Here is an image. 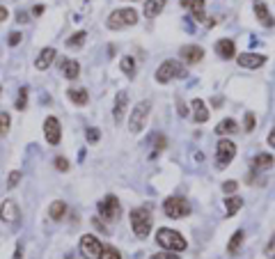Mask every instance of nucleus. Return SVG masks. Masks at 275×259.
<instances>
[{
    "label": "nucleus",
    "instance_id": "obj_11",
    "mask_svg": "<svg viewBox=\"0 0 275 259\" xmlns=\"http://www.w3.org/2000/svg\"><path fill=\"white\" fill-rule=\"evenodd\" d=\"M179 58L186 62V65H200L202 58H204V49L197 46V44H186L179 49Z\"/></svg>",
    "mask_w": 275,
    "mask_h": 259
},
{
    "label": "nucleus",
    "instance_id": "obj_5",
    "mask_svg": "<svg viewBox=\"0 0 275 259\" xmlns=\"http://www.w3.org/2000/svg\"><path fill=\"white\" fill-rule=\"evenodd\" d=\"M138 23V12L133 7H124V10H115L108 17L110 30H122V28H131Z\"/></svg>",
    "mask_w": 275,
    "mask_h": 259
},
{
    "label": "nucleus",
    "instance_id": "obj_46",
    "mask_svg": "<svg viewBox=\"0 0 275 259\" xmlns=\"http://www.w3.org/2000/svg\"><path fill=\"white\" fill-rule=\"evenodd\" d=\"M0 92H3V87H0Z\"/></svg>",
    "mask_w": 275,
    "mask_h": 259
},
{
    "label": "nucleus",
    "instance_id": "obj_21",
    "mask_svg": "<svg viewBox=\"0 0 275 259\" xmlns=\"http://www.w3.org/2000/svg\"><path fill=\"white\" fill-rule=\"evenodd\" d=\"M67 97H69L76 106H81V108L87 106V101H90V94H87V90H83V87H69V90H67Z\"/></svg>",
    "mask_w": 275,
    "mask_h": 259
},
{
    "label": "nucleus",
    "instance_id": "obj_4",
    "mask_svg": "<svg viewBox=\"0 0 275 259\" xmlns=\"http://www.w3.org/2000/svg\"><path fill=\"white\" fill-rule=\"evenodd\" d=\"M163 211H165L167 218H183L188 216L190 211H193V206H190V202L186 200V197H179V195H170L165 202H163Z\"/></svg>",
    "mask_w": 275,
    "mask_h": 259
},
{
    "label": "nucleus",
    "instance_id": "obj_10",
    "mask_svg": "<svg viewBox=\"0 0 275 259\" xmlns=\"http://www.w3.org/2000/svg\"><path fill=\"white\" fill-rule=\"evenodd\" d=\"M44 138L53 147L60 145V140H62V126H60L58 117H46V122H44Z\"/></svg>",
    "mask_w": 275,
    "mask_h": 259
},
{
    "label": "nucleus",
    "instance_id": "obj_28",
    "mask_svg": "<svg viewBox=\"0 0 275 259\" xmlns=\"http://www.w3.org/2000/svg\"><path fill=\"white\" fill-rule=\"evenodd\" d=\"M119 69L126 74V78H133V76H135V60L131 58V55L122 58V60H119Z\"/></svg>",
    "mask_w": 275,
    "mask_h": 259
},
{
    "label": "nucleus",
    "instance_id": "obj_16",
    "mask_svg": "<svg viewBox=\"0 0 275 259\" xmlns=\"http://www.w3.org/2000/svg\"><path fill=\"white\" fill-rule=\"evenodd\" d=\"M273 165H275V158L270 156V154H266V151H261L252 161V172H266V170H270Z\"/></svg>",
    "mask_w": 275,
    "mask_h": 259
},
{
    "label": "nucleus",
    "instance_id": "obj_18",
    "mask_svg": "<svg viewBox=\"0 0 275 259\" xmlns=\"http://www.w3.org/2000/svg\"><path fill=\"white\" fill-rule=\"evenodd\" d=\"M55 55H58V53H55V49H51V46H49V49H44L42 53L37 55V60H35V67H37L39 71H46L51 65H53Z\"/></svg>",
    "mask_w": 275,
    "mask_h": 259
},
{
    "label": "nucleus",
    "instance_id": "obj_43",
    "mask_svg": "<svg viewBox=\"0 0 275 259\" xmlns=\"http://www.w3.org/2000/svg\"><path fill=\"white\" fill-rule=\"evenodd\" d=\"M5 19H7V10H5V7H0V23L5 21Z\"/></svg>",
    "mask_w": 275,
    "mask_h": 259
},
{
    "label": "nucleus",
    "instance_id": "obj_1",
    "mask_svg": "<svg viewBox=\"0 0 275 259\" xmlns=\"http://www.w3.org/2000/svg\"><path fill=\"white\" fill-rule=\"evenodd\" d=\"M131 227H133V234L138 238H147L154 227V216H151V206H138V209L131 211Z\"/></svg>",
    "mask_w": 275,
    "mask_h": 259
},
{
    "label": "nucleus",
    "instance_id": "obj_7",
    "mask_svg": "<svg viewBox=\"0 0 275 259\" xmlns=\"http://www.w3.org/2000/svg\"><path fill=\"white\" fill-rule=\"evenodd\" d=\"M97 209H99L103 220H108V222L119 220V216H122V202H119L115 195H106V197L99 202Z\"/></svg>",
    "mask_w": 275,
    "mask_h": 259
},
{
    "label": "nucleus",
    "instance_id": "obj_38",
    "mask_svg": "<svg viewBox=\"0 0 275 259\" xmlns=\"http://www.w3.org/2000/svg\"><path fill=\"white\" fill-rule=\"evenodd\" d=\"M99 138H101V133H99L94 126H92V129H87V142H97Z\"/></svg>",
    "mask_w": 275,
    "mask_h": 259
},
{
    "label": "nucleus",
    "instance_id": "obj_13",
    "mask_svg": "<svg viewBox=\"0 0 275 259\" xmlns=\"http://www.w3.org/2000/svg\"><path fill=\"white\" fill-rule=\"evenodd\" d=\"M236 62H238V67H243V69H259V67H264L266 55H259V53H241V55H236Z\"/></svg>",
    "mask_w": 275,
    "mask_h": 259
},
{
    "label": "nucleus",
    "instance_id": "obj_42",
    "mask_svg": "<svg viewBox=\"0 0 275 259\" xmlns=\"http://www.w3.org/2000/svg\"><path fill=\"white\" fill-rule=\"evenodd\" d=\"M268 145L275 149V129H270V133H268Z\"/></svg>",
    "mask_w": 275,
    "mask_h": 259
},
{
    "label": "nucleus",
    "instance_id": "obj_30",
    "mask_svg": "<svg viewBox=\"0 0 275 259\" xmlns=\"http://www.w3.org/2000/svg\"><path fill=\"white\" fill-rule=\"evenodd\" d=\"M28 87H21L19 90V99H17V110H26V103H28Z\"/></svg>",
    "mask_w": 275,
    "mask_h": 259
},
{
    "label": "nucleus",
    "instance_id": "obj_25",
    "mask_svg": "<svg viewBox=\"0 0 275 259\" xmlns=\"http://www.w3.org/2000/svg\"><path fill=\"white\" fill-rule=\"evenodd\" d=\"M204 5H206V0H190V12H193V19L195 21H202L206 23V14H204Z\"/></svg>",
    "mask_w": 275,
    "mask_h": 259
},
{
    "label": "nucleus",
    "instance_id": "obj_8",
    "mask_svg": "<svg viewBox=\"0 0 275 259\" xmlns=\"http://www.w3.org/2000/svg\"><path fill=\"white\" fill-rule=\"evenodd\" d=\"M234 156H236V145H234L229 138H222V140L216 145V165H218V170H222V167L229 165V163L234 161Z\"/></svg>",
    "mask_w": 275,
    "mask_h": 259
},
{
    "label": "nucleus",
    "instance_id": "obj_26",
    "mask_svg": "<svg viewBox=\"0 0 275 259\" xmlns=\"http://www.w3.org/2000/svg\"><path fill=\"white\" fill-rule=\"evenodd\" d=\"M243 206V200L238 197V195H227V200H225V211H227V216H234L238 209Z\"/></svg>",
    "mask_w": 275,
    "mask_h": 259
},
{
    "label": "nucleus",
    "instance_id": "obj_23",
    "mask_svg": "<svg viewBox=\"0 0 275 259\" xmlns=\"http://www.w3.org/2000/svg\"><path fill=\"white\" fill-rule=\"evenodd\" d=\"M65 213H67V202H62V200H55L53 204L49 206V218L51 220H62L65 218Z\"/></svg>",
    "mask_w": 275,
    "mask_h": 259
},
{
    "label": "nucleus",
    "instance_id": "obj_31",
    "mask_svg": "<svg viewBox=\"0 0 275 259\" xmlns=\"http://www.w3.org/2000/svg\"><path fill=\"white\" fill-rule=\"evenodd\" d=\"M85 37H87V33L85 30H83V33H76V35H71V39L67 44H69V46H83V44H85Z\"/></svg>",
    "mask_w": 275,
    "mask_h": 259
},
{
    "label": "nucleus",
    "instance_id": "obj_6",
    "mask_svg": "<svg viewBox=\"0 0 275 259\" xmlns=\"http://www.w3.org/2000/svg\"><path fill=\"white\" fill-rule=\"evenodd\" d=\"M149 110H151V101H147V99L135 106L133 113H131V119H129L131 133H142V131H145L147 119H149Z\"/></svg>",
    "mask_w": 275,
    "mask_h": 259
},
{
    "label": "nucleus",
    "instance_id": "obj_44",
    "mask_svg": "<svg viewBox=\"0 0 275 259\" xmlns=\"http://www.w3.org/2000/svg\"><path fill=\"white\" fill-rule=\"evenodd\" d=\"M23 257V248H21V245H19V248H17V252H14V259H21Z\"/></svg>",
    "mask_w": 275,
    "mask_h": 259
},
{
    "label": "nucleus",
    "instance_id": "obj_15",
    "mask_svg": "<svg viewBox=\"0 0 275 259\" xmlns=\"http://www.w3.org/2000/svg\"><path fill=\"white\" fill-rule=\"evenodd\" d=\"M216 53L220 55L222 60L236 58V44H234L232 39H218L216 42Z\"/></svg>",
    "mask_w": 275,
    "mask_h": 259
},
{
    "label": "nucleus",
    "instance_id": "obj_17",
    "mask_svg": "<svg viewBox=\"0 0 275 259\" xmlns=\"http://www.w3.org/2000/svg\"><path fill=\"white\" fill-rule=\"evenodd\" d=\"M190 108H193V119L197 122V124H204L206 119H209V108H206V103L202 101V99H193V103H190Z\"/></svg>",
    "mask_w": 275,
    "mask_h": 259
},
{
    "label": "nucleus",
    "instance_id": "obj_24",
    "mask_svg": "<svg viewBox=\"0 0 275 259\" xmlns=\"http://www.w3.org/2000/svg\"><path fill=\"white\" fill-rule=\"evenodd\" d=\"M238 131V124L234 122L232 117H227V119H222V122H218V126H216V133L218 135H234Z\"/></svg>",
    "mask_w": 275,
    "mask_h": 259
},
{
    "label": "nucleus",
    "instance_id": "obj_40",
    "mask_svg": "<svg viewBox=\"0 0 275 259\" xmlns=\"http://www.w3.org/2000/svg\"><path fill=\"white\" fill-rule=\"evenodd\" d=\"M21 39H23L21 33H12L10 39H7V44H10V46H17V44H21Z\"/></svg>",
    "mask_w": 275,
    "mask_h": 259
},
{
    "label": "nucleus",
    "instance_id": "obj_34",
    "mask_svg": "<svg viewBox=\"0 0 275 259\" xmlns=\"http://www.w3.org/2000/svg\"><path fill=\"white\" fill-rule=\"evenodd\" d=\"M254 124H257L254 115L252 113H245V117H243V126H245V131H254Z\"/></svg>",
    "mask_w": 275,
    "mask_h": 259
},
{
    "label": "nucleus",
    "instance_id": "obj_41",
    "mask_svg": "<svg viewBox=\"0 0 275 259\" xmlns=\"http://www.w3.org/2000/svg\"><path fill=\"white\" fill-rule=\"evenodd\" d=\"M177 108H179V115H181V117H188V110H186V106H183L181 99H177Z\"/></svg>",
    "mask_w": 275,
    "mask_h": 259
},
{
    "label": "nucleus",
    "instance_id": "obj_2",
    "mask_svg": "<svg viewBox=\"0 0 275 259\" xmlns=\"http://www.w3.org/2000/svg\"><path fill=\"white\" fill-rule=\"evenodd\" d=\"M188 76V69L179 62V60H165L161 67L156 69V83H161V85H165V83L174 81V78H186Z\"/></svg>",
    "mask_w": 275,
    "mask_h": 259
},
{
    "label": "nucleus",
    "instance_id": "obj_35",
    "mask_svg": "<svg viewBox=\"0 0 275 259\" xmlns=\"http://www.w3.org/2000/svg\"><path fill=\"white\" fill-rule=\"evenodd\" d=\"M19 181H21V172H19V170L10 172V177H7V186H10V188H14V186H19Z\"/></svg>",
    "mask_w": 275,
    "mask_h": 259
},
{
    "label": "nucleus",
    "instance_id": "obj_33",
    "mask_svg": "<svg viewBox=\"0 0 275 259\" xmlns=\"http://www.w3.org/2000/svg\"><path fill=\"white\" fill-rule=\"evenodd\" d=\"M264 254H266V257H268V259H275V232H273V236L268 238V243H266Z\"/></svg>",
    "mask_w": 275,
    "mask_h": 259
},
{
    "label": "nucleus",
    "instance_id": "obj_45",
    "mask_svg": "<svg viewBox=\"0 0 275 259\" xmlns=\"http://www.w3.org/2000/svg\"><path fill=\"white\" fill-rule=\"evenodd\" d=\"M181 5H183V7H188V5H190V0H181Z\"/></svg>",
    "mask_w": 275,
    "mask_h": 259
},
{
    "label": "nucleus",
    "instance_id": "obj_14",
    "mask_svg": "<svg viewBox=\"0 0 275 259\" xmlns=\"http://www.w3.org/2000/svg\"><path fill=\"white\" fill-rule=\"evenodd\" d=\"M254 17H257V21L261 23V26H266V28H273L275 26L273 14L268 12V7H266L264 0H254Z\"/></svg>",
    "mask_w": 275,
    "mask_h": 259
},
{
    "label": "nucleus",
    "instance_id": "obj_9",
    "mask_svg": "<svg viewBox=\"0 0 275 259\" xmlns=\"http://www.w3.org/2000/svg\"><path fill=\"white\" fill-rule=\"evenodd\" d=\"M81 252L85 259H103V243L94 234H83Z\"/></svg>",
    "mask_w": 275,
    "mask_h": 259
},
{
    "label": "nucleus",
    "instance_id": "obj_19",
    "mask_svg": "<svg viewBox=\"0 0 275 259\" xmlns=\"http://www.w3.org/2000/svg\"><path fill=\"white\" fill-rule=\"evenodd\" d=\"M60 74L65 76V78H69V81H74V78H78V74H81V65H78L76 60H62V62H60Z\"/></svg>",
    "mask_w": 275,
    "mask_h": 259
},
{
    "label": "nucleus",
    "instance_id": "obj_27",
    "mask_svg": "<svg viewBox=\"0 0 275 259\" xmlns=\"http://www.w3.org/2000/svg\"><path fill=\"white\" fill-rule=\"evenodd\" d=\"M243 229H236V232L232 234V238H229V245H227V252L229 254H236L238 252V248H241V243H243Z\"/></svg>",
    "mask_w": 275,
    "mask_h": 259
},
{
    "label": "nucleus",
    "instance_id": "obj_36",
    "mask_svg": "<svg viewBox=\"0 0 275 259\" xmlns=\"http://www.w3.org/2000/svg\"><path fill=\"white\" fill-rule=\"evenodd\" d=\"M55 170H60V172H67V170H69V161H67L65 156H58V158H55Z\"/></svg>",
    "mask_w": 275,
    "mask_h": 259
},
{
    "label": "nucleus",
    "instance_id": "obj_20",
    "mask_svg": "<svg viewBox=\"0 0 275 259\" xmlns=\"http://www.w3.org/2000/svg\"><path fill=\"white\" fill-rule=\"evenodd\" d=\"M126 103H129V94L126 92H119L117 97H115V106H113L115 122H122V117H124V113H126Z\"/></svg>",
    "mask_w": 275,
    "mask_h": 259
},
{
    "label": "nucleus",
    "instance_id": "obj_37",
    "mask_svg": "<svg viewBox=\"0 0 275 259\" xmlns=\"http://www.w3.org/2000/svg\"><path fill=\"white\" fill-rule=\"evenodd\" d=\"M236 188H238V184H236V181H232V179H229V181H225V184H222V190H225V195H232V193H236Z\"/></svg>",
    "mask_w": 275,
    "mask_h": 259
},
{
    "label": "nucleus",
    "instance_id": "obj_12",
    "mask_svg": "<svg viewBox=\"0 0 275 259\" xmlns=\"http://www.w3.org/2000/svg\"><path fill=\"white\" fill-rule=\"evenodd\" d=\"M0 220L14 222V225L21 220V211H19V204L14 200H5V202H3V206H0Z\"/></svg>",
    "mask_w": 275,
    "mask_h": 259
},
{
    "label": "nucleus",
    "instance_id": "obj_32",
    "mask_svg": "<svg viewBox=\"0 0 275 259\" xmlns=\"http://www.w3.org/2000/svg\"><path fill=\"white\" fill-rule=\"evenodd\" d=\"M103 259H122V254L113 245H103Z\"/></svg>",
    "mask_w": 275,
    "mask_h": 259
},
{
    "label": "nucleus",
    "instance_id": "obj_3",
    "mask_svg": "<svg viewBox=\"0 0 275 259\" xmlns=\"http://www.w3.org/2000/svg\"><path fill=\"white\" fill-rule=\"evenodd\" d=\"M156 243L165 250H172V252H183V250L188 248L186 238L179 232H174V229H167V227H161L156 232Z\"/></svg>",
    "mask_w": 275,
    "mask_h": 259
},
{
    "label": "nucleus",
    "instance_id": "obj_29",
    "mask_svg": "<svg viewBox=\"0 0 275 259\" xmlns=\"http://www.w3.org/2000/svg\"><path fill=\"white\" fill-rule=\"evenodd\" d=\"M10 126H12V119L7 113H3L0 110V138H5L7 133H10Z\"/></svg>",
    "mask_w": 275,
    "mask_h": 259
},
{
    "label": "nucleus",
    "instance_id": "obj_39",
    "mask_svg": "<svg viewBox=\"0 0 275 259\" xmlns=\"http://www.w3.org/2000/svg\"><path fill=\"white\" fill-rule=\"evenodd\" d=\"M151 259H179V257L172 252V250H167V252H156V254H154V257H151Z\"/></svg>",
    "mask_w": 275,
    "mask_h": 259
},
{
    "label": "nucleus",
    "instance_id": "obj_22",
    "mask_svg": "<svg viewBox=\"0 0 275 259\" xmlns=\"http://www.w3.org/2000/svg\"><path fill=\"white\" fill-rule=\"evenodd\" d=\"M167 0H147L145 3V17L147 19H156L163 10H165Z\"/></svg>",
    "mask_w": 275,
    "mask_h": 259
}]
</instances>
